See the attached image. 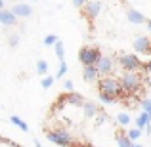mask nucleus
<instances>
[{"label":"nucleus","mask_w":151,"mask_h":147,"mask_svg":"<svg viewBox=\"0 0 151 147\" xmlns=\"http://www.w3.org/2000/svg\"><path fill=\"white\" fill-rule=\"evenodd\" d=\"M119 80H121V86H122V90H124V96H134V94L140 92L142 82H144V77L140 75V71H134V73L124 71Z\"/></svg>","instance_id":"1"},{"label":"nucleus","mask_w":151,"mask_h":147,"mask_svg":"<svg viewBox=\"0 0 151 147\" xmlns=\"http://www.w3.org/2000/svg\"><path fill=\"white\" fill-rule=\"evenodd\" d=\"M46 138L52 141V143L59 145V147H75V140L71 136L69 130L65 128H52V130H44Z\"/></svg>","instance_id":"2"},{"label":"nucleus","mask_w":151,"mask_h":147,"mask_svg":"<svg viewBox=\"0 0 151 147\" xmlns=\"http://www.w3.org/2000/svg\"><path fill=\"white\" fill-rule=\"evenodd\" d=\"M98 90H100V92H105V94H113V96H117V98H126L124 90H122V86H121V80H117V78H113V77H101L100 82H98Z\"/></svg>","instance_id":"3"},{"label":"nucleus","mask_w":151,"mask_h":147,"mask_svg":"<svg viewBox=\"0 0 151 147\" xmlns=\"http://www.w3.org/2000/svg\"><path fill=\"white\" fill-rule=\"evenodd\" d=\"M101 59V52L98 48H92V46H84L78 52V61L84 67H94L98 65V61Z\"/></svg>","instance_id":"4"},{"label":"nucleus","mask_w":151,"mask_h":147,"mask_svg":"<svg viewBox=\"0 0 151 147\" xmlns=\"http://www.w3.org/2000/svg\"><path fill=\"white\" fill-rule=\"evenodd\" d=\"M119 65H121L122 71H128V73L144 69V63H142V59L138 57L136 54H122L121 57H119Z\"/></svg>","instance_id":"5"},{"label":"nucleus","mask_w":151,"mask_h":147,"mask_svg":"<svg viewBox=\"0 0 151 147\" xmlns=\"http://www.w3.org/2000/svg\"><path fill=\"white\" fill-rule=\"evenodd\" d=\"M98 71H100L101 77H109L111 73H113L115 69V59L111 57V55H101V59L98 61Z\"/></svg>","instance_id":"6"},{"label":"nucleus","mask_w":151,"mask_h":147,"mask_svg":"<svg viewBox=\"0 0 151 147\" xmlns=\"http://www.w3.org/2000/svg\"><path fill=\"white\" fill-rule=\"evenodd\" d=\"M132 46H134V50H136L138 54L151 55V38L149 37H138Z\"/></svg>","instance_id":"7"},{"label":"nucleus","mask_w":151,"mask_h":147,"mask_svg":"<svg viewBox=\"0 0 151 147\" xmlns=\"http://www.w3.org/2000/svg\"><path fill=\"white\" fill-rule=\"evenodd\" d=\"M84 15H86V19H96L98 15H100V11H101V2H98V0H88V4H86L84 8Z\"/></svg>","instance_id":"8"},{"label":"nucleus","mask_w":151,"mask_h":147,"mask_svg":"<svg viewBox=\"0 0 151 147\" xmlns=\"http://www.w3.org/2000/svg\"><path fill=\"white\" fill-rule=\"evenodd\" d=\"M59 103H69V105H78V107H82L84 105V98L81 96V94H77V92H69V94H65V96H59Z\"/></svg>","instance_id":"9"},{"label":"nucleus","mask_w":151,"mask_h":147,"mask_svg":"<svg viewBox=\"0 0 151 147\" xmlns=\"http://www.w3.org/2000/svg\"><path fill=\"white\" fill-rule=\"evenodd\" d=\"M0 23H2L6 29L8 27H14L15 23H17V15H15L12 10H8V8L6 10H0Z\"/></svg>","instance_id":"10"},{"label":"nucleus","mask_w":151,"mask_h":147,"mask_svg":"<svg viewBox=\"0 0 151 147\" xmlns=\"http://www.w3.org/2000/svg\"><path fill=\"white\" fill-rule=\"evenodd\" d=\"M12 11H14V14L17 15V17H31V15H33V8H31L29 4H23V2L14 4Z\"/></svg>","instance_id":"11"},{"label":"nucleus","mask_w":151,"mask_h":147,"mask_svg":"<svg viewBox=\"0 0 151 147\" xmlns=\"http://www.w3.org/2000/svg\"><path fill=\"white\" fill-rule=\"evenodd\" d=\"M100 71H98V67H84L82 69V78H84L86 82H100Z\"/></svg>","instance_id":"12"},{"label":"nucleus","mask_w":151,"mask_h":147,"mask_svg":"<svg viewBox=\"0 0 151 147\" xmlns=\"http://www.w3.org/2000/svg\"><path fill=\"white\" fill-rule=\"evenodd\" d=\"M126 17H128V21H130V23H134V25H140V23H147L145 15L142 14V11L134 10V8H128V10H126Z\"/></svg>","instance_id":"13"},{"label":"nucleus","mask_w":151,"mask_h":147,"mask_svg":"<svg viewBox=\"0 0 151 147\" xmlns=\"http://www.w3.org/2000/svg\"><path fill=\"white\" fill-rule=\"evenodd\" d=\"M82 109H84V115L88 118H92V117H96V115L101 113L100 107H98V103H94V101H86L84 105H82Z\"/></svg>","instance_id":"14"},{"label":"nucleus","mask_w":151,"mask_h":147,"mask_svg":"<svg viewBox=\"0 0 151 147\" xmlns=\"http://www.w3.org/2000/svg\"><path fill=\"white\" fill-rule=\"evenodd\" d=\"M117 143H119V147H134V141L128 138V134L121 132V130L117 132Z\"/></svg>","instance_id":"15"},{"label":"nucleus","mask_w":151,"mask_h":147,"mask_svg":"<svg viewBox=\"0 0 151 147\" xmlns=\"http://www.w3.org/2000/svg\"><path fill=\"white\" fill-rule=\"evenodd\" d=\"M10 122H12L14 126H17L19 130H23V132H29V124H27L23 118H19L17 115H12V117H10Z\"/></svg>","instance_id":"16"},{"label":"nucleus","mask_w":151,"mask_h":147,"mask_svg":"<svg viewBox=\"0 0 151 147\" xmlns=\"http://www.w3.org/2000/svg\"><path fill=\"white\" fill-rule=\"evenodd\" d=\"M147 124H151V118H149L147 113L142 111V113L138 115V118H136V128H145Z\"/></svg>","instance_id":"17"},{"label":"nucleus","mask_w":151,"mask_h":147,"mask_svg":"<svg viewBox=\"0 0 151 147\" xmlns=\"http://www.w3.org/2000/svg\"><path fill=\"white\" fill-rule=\"evenodd\" d=\"M37 73L42 75V77L48 73V61H46V59H38L37 61Z\"/></svg>","instance_id":"18"},{"label":"nucleus","mask_w":151,"mask_h":147,"mask_svg":"<svg viewBox=\"0 0 151 147\" xmlns=\"http://www.w3.org/2000/svg\"><path fill=\"white\" fill-rule=\"evenodd\" d=\"M117 122H119L121 126H128L130 122H132V118H130L128 113H119V115H117Z\"/></svg>","instance_id":"19"},{"label":"nucleus","mask_w":151,"mask_h":147,"mask_svg":"<svg viewBox=\"0 0 151 147\" xmlns=\"http://www.w3.org/2000/svg\"><path fill=\"white\" fill-rule=\"evenodd\" d=\"M54 48H55V55H58V59L63 61V57H65V46H63V42L58 40V44H55Z\"/></svg>","instance_id":"20"},{"label":"nucleus","mask_w":151,"mask_h":147,"mask_svg":"<svg viewBox=\"0 0 151 147\" xmlns=\"http://www.w3.org/2000/svg\"><path fill=\"white\" fill-rule=\"evenodd\" d=\"M140 107H142V111H144V113H147L149 118H151V98L140 99Z\"/></svg>","instance_id":"21"},{"label":"nucleus","mask_w":151,"mask_h":147,"mask_svg":"<svg viewBox=\"0 0 151 147\" xmlns=\"http://www.w3.org/2000/svg\"><path fill=\"white\" fill-rule=\"evenodd\" d=\"M100 101H101V103H115V101H117V96H113V94H105V92H100Z\"/></svg>","instance_id":"22"},{"label":"nucleus","mask_w":151,"mask_h":147,"mask_svg":"<svg viewBox=\"0 0 151 147\" xmlns=\"http://www.w3.org/2000/svg\"><path fill=\"white\" fill-rule=\"evenodd\" d=\"M19 40H21V37H19L17 33H12V34H8V44H10V48H15V46L19 44Z\"/></svg>","instance_id":"23"},{"label":"nucleus","mask_w":151,"mask_h":147,"mask_svg":"<svg viewBox=\"0 0 151 147\" xmlns=\"http://www.w3.org/2000/svg\"><path fill=\"white\" fill-rule=\"evenodd\" d=\"M126 134H128V138L132 141H136V140H140V136H142V128H130Z\"/></svg>","instance_id":"24"},{"label":"nucleus","mask_w":151,"mask_h":147,"mask_svg":"<svg viewBox=\"0 0 151 147\" xmlns=\"http://www.w3.org/2000/svg\"><path fill=\"white\" fill-rule=\"evenodd\" d=\"M54 80H55V77H50V75H46V77L42 78L40 86H42L44 90H48V88H52V84H54Z\"/></svg>","instance_id":"25"},{"label":"nucleus","mask_w":151,"mask_h":147,"mask_svg":"<svg viewBox=\"0 0 151 147\" xmlns=\"http://www.w3.org/2000/svg\"><path fill=\"white\" fill-rule=\"evenodd\" d=\"M65 73H67V63H65V61H59V69H58V75H55V78L65 77Z\"/></svg>","instance_id":"26"},{"label":"nucleus","mask_w":151,"mask_h":147,"mask_svg":"<svg viewBox=\"0 0 151 147\" xmlns=\"http://www.w3.org/2000/svg\"><path fill=\"white\" fill-rule=\"evenodd\" d=\"M58 40H59V38L55 37V34H48V37L44 38V44L46 46H55V44H58Z\"/></svg>","instance_id":"27"},{"label":"nucleus","mask_w":151,"mask_h":147,"mask_svg":"<svg viewBox=\"0 0 151 147\" xmlns=\"http://www.w3.org/2000/svg\"><path fill=\"white\" fill-rule=\"evenodd\" d=\"M71 2H73L75 8H84L86 4H88V0H71Z\"/></svg>","instance_id":"28"},{"label":"nucleus","mask_w":151,"mask_h":147,"mask_svg":"<svg viewBox=\"0 0 151 147\" xmlns=\"http://www.w3.org/2000/svg\"><path fill=\"white\" fill-rule=\"evenodd\" d=\"M63 86H65V90H67V92H73V88H75L73 80H69V78H67V80L63 82Z\"/></svg>","instance_id":"29"},{"label":"nucleus","mask_w":151,"mask_h":147,"mask_svg":"<svg viewBox=\"0 0 151 147\" xmlns=\"http://www.w3.org/2000/svg\"><path fill=\"white\" fill-rule=\"evenodd\" d=\"M144 69L147 71V73H151V61H147V63H144Z\"/></svg>","instance_id":"30"},{"label":"nucleus","mask_w":151,"mask_h":147,"mask_svg":"<svg viewBox=\"0 0 151 147\" xmlns=\"http://www.w3.org/2000/svg\"><path fill=\"white\" fill-rule=\"evenodd\" d=\"M33 143H35V147H44V145H42V143H40L38 140H33Z\"/></svg>","instance_id":"31"},{"label":"nucleus","mask_w":151,"mask_h":147,"mask_svg":"<svg viewBox=\"0 0 151 147\" xmlns=\"http://www.w3.org/2000/svg\"><path fill=\"white\" fill-rule=\"evenodd\" d=\"M145 134H151V124H147V126H145Z\"/></svg>","instance_id":"32"},{"label":"nucleus","mask_w":151,"mask_h":147,"mask_svg":"<svg viewBox=\"0 0 151 147\" xmlns=\"http://www.w3.org/2000/svg\"><path fill=\"white\" fill-rule=\"evenodd\" d=\"M145 25H147V29H149V33H151V19H147V23H145Z\"/></svg>","instance_id":"33"},{"label":"nucleus","mask_w":151,"mask_h":147,"mask_svg":"<svg viewBox=\"0 0 151 147\" xmlns=\"http://www.w3.org/2000/svg\"><path fill=\"white\" fill-rule=\"evenodd\" d=\"M134 147H144V145H140V143H134Z\"/></svg>","instance_id":"34"},{"label":"nucleus","mask_w":151,"mask_h":147,"mask_svg":"<svg viewBox=\"0 0 151 147\" xmlns=\"http://www.w3.org/2000/svg\"><path fill=\"white\" fill-rule=\"evenodd\" d=\"M31 2H38V0H31Z\"/></svg>","instance_id":"35"}]
</instances>
